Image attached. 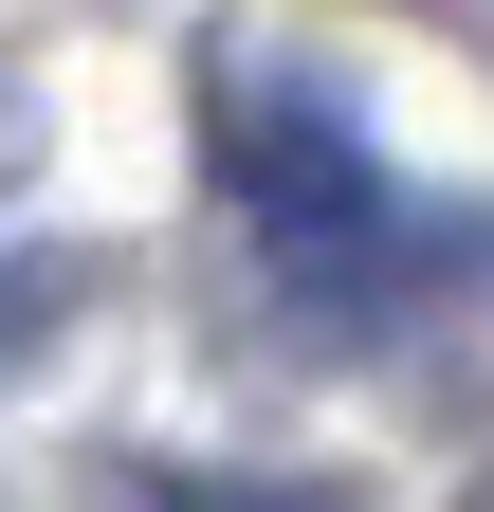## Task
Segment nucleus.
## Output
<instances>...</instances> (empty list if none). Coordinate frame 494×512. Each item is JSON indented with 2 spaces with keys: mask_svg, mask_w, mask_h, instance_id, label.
Wrapping results in <instances>:
<instances>
[{
  "mask_svg": "<svg viewBox=\"0 0 494 512\" xmlns=\"http://www.w3.org/2000/svg\"><path fill=\"white\" fill-rule=\"evenodd\" d=\"M110 512H330V494H275V476H183V458H147Z\"/></svg>",
  "mask_w": 494,
  "mask_h": 512,
  "instance_id": "obj_1",
  "label": "nucleus"
},
{
  "mask_svg": "<svg viewBox=\"0 0 494 512\" xmlns=\"http://www.w3.org/2000/svg\"><path fill=\"white\" fill-rule=\"evenodd\" d=\"M55 311H74V256H19V275H0V366H19Z\"/></svg>",
  "mask_w": 494,
  "mask_h": 512,
  "instance_id": "obj_2",
  "label": "nucleus"
},
{
  "mask_svg": "<svg viewBox=\"0 0 494 512\" xmlns=\"http://www.w3.org/2000/svg\"><path fill=\"white\" fill-rule=\"evenodd\" d=\"M458 512H494V458H476V494H458Z\"/></svg>",
  "mask_w": 494,
  "mask_h": 512,
  "instance_id": "obj_3",
  "label": "nucleus"
}]
</instances>
